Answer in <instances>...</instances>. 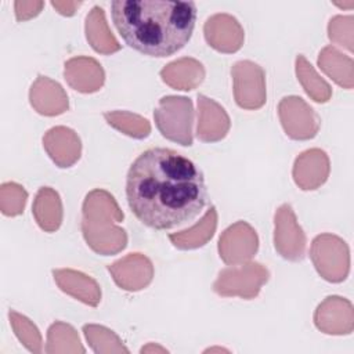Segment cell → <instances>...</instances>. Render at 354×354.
I'll return each mask as SVG.
<instances>
[{
  "mask_svg": "<svg viewBox=\"0 0 354 354\" xmlns=\"http://www.w3.org/2000/svg\"><path fill=\"white\" fill-rule=\"evenodd\" d=\"M126 199L144 225L166 231L194 220L206 205L207 189L202 170L191 159L153 147L130 165Z\"/></svg>",
  "mask_w": 354,
  "mask_h": 354,
  "instance_id": "1",
  "label": "cell"
},
{
  "mask_svg": "<svg viewBox=\"0 0 354 354\" xmlns=\"http://www.w3.org/2000/svg\"><path fill=\"white\" fill-rule=\"evenodd\" d=\"M112 22L123 41L148 57H169L191 39L196 4L181 0H115Z\"/></svg>",
  "mask_w": 354,
  "mask_h": 354,
  "instance_id": "2",
  "label": "cell"
},
{
  "mask_svg": "<svg viewBox=\"0 0 354 354\" xmlns=\"http://www.w3.org/2000/svg\"><path fill=\"white\" fill-rule=\"evenodd\" d=\"M123 220L115 198L105 189H93L83 202L82 231L87 245L102 256L115 254L126 248V231L115 223Z\"/></svg>",
  "mask_w": 354,
  "mask_h": 354,
  "instance_id": "3",
  "label": "cell"
},
{
  "mask_svg": "<svg viewBox=\"0 0 354 354\" xmlns=\"http://www.w3.org/2000/svg\"><path fill=\"white\" fill-rule=\"evenodd\" d=\"M156 127L160 134L180 145H192V101L187 97L166 95L159 100L153 111Z\"/></svg>",
  "mask_w": 354,
  "mask_h": 354,
  "instance_id": "4",
  "label": "cell"
},
{
  "mask_svg": "<svg viewBox=\"0 0 354 354\" xmlns=\"http://www.w3.org/2000/svg\"><path fill=\"white\" fill-rule=\"evenodd\" d=\"M268 270L260 263H242L218 272L213 290L220 296H241L253 299L268 281Z\"/></svg>",
  "mask_w": 354,
  "mask_h": 354,
  "instance_id": "5",
  "label": "cell"
},
{
  "mask_svg": "<svg viewBox=\"0 0 354 354\" xmlns=\"http://www.w3.org/2000/svg\"><path fill=\"white\" fill-rule=\"evenodd\" d=\"M311 259L319 275L329 282H342L348 272V248L330 234L318 235L311 245Z\"/></svg>",
  "mask_w": 354,
  "mask_h": 354,
  "instance_id": "6",
  "label": "cell"
},
{
  "mask_svg": "<svg viewBox=\"0 0 354 354\" xmlns=\"http://www.w3.org/2000/svg\"><path fill=\"white\" fill-rule=\"evenodd\" d=\"M234 97L243 109H259L266 102V73L252 61H238L231 69Z\"/></svg>",
  "mask_w": 354,
  "mask_h": 354,
  "instance_id": "7",
  "label": "cell"
},
{
  "mask_svg": "<svg viewBox=\"0 0 354 354\" xmlns=\"http://www.w3.org/2000/svg\"><path fill=\"white\" fill-rule=\"evenodd\" d=\"M278 113L282 127L293 140H308L317 136L319 118L315 111L300 97L289 95L281 100Z\"/></svg>",
  "mask_w": 354,
  "mask_h": 354,
  "instance_id": "8",
  "label": "cell"
},
{
  "mask_svg": "<svg viewBox=\"0 0 354 354\" xmlns=\"http://www.w3.org/2000/svg\"><path fill=\"white\" fill-rule=\"evenodd\" d=\"M257 249V234L246 221H236L230 225L218 239V254L230 266L249 261Z\"/></svg>",
  "mask_w": 354,
  "mask_h": 354,
  "instance_id": "9",
  "label": "cell"
},
{
  "mask_svg": "<svg viewBox=\"0 0 354 354\" xmlns=\"http://www.w3.org/2000/svg\"><path fill=\"white\" fill-rule=\"evenodd\" d=\"M274 245L277 252L292 261L301 260L306 252V235L297 224L290 205H282L275 213Z\"/></svg>",
  "mask_w": 354,
  "mask_h": 354,
  "instance_id": "10",
  "label": "cell"
},
{
  "mask_svg": "<svg viewBox=\"0 0 354 354\" xmlns=\"http://www.w3.org/2000/svg\"><path fill=\"white\" fill-rule=\"evenodd\" d=\"M106 268L116 285L130 292L144 289L149 285L153 277L151 260L141 253H130L126 257L109 264Z\"/></svg>",
  "mask_w": 354,
  "mask_h": 354,
  "instance_id": "11",
  "label": "cell"
},
{
  "mask_svg": "<svg viewBox=\"0 0 354 354\" xmlns=\"http://www.w3.org/2000/svg\"><path fill=\"white\" fill-rule=\"evenodd\" d=\"M203 32L207 44L220 53L238 51L245 39L241 24L230 14H214L209 17L205 22Z\"/></svg>",
  "mask_w": 354,
  "mask_h": 354,
  "instance_id": "12",
  "label": "cell"
},
{
  "mask_svg": "<svg viewBox=\"0 0 354 354\" xmlns=\"http://www.w3.org/2000/svg\"><path fill=\"white\" fill-rule=\"evenodd\" d=\"M43 147L58 167H71L80 158L82 142L77 134L65 126L50 129L43 137Z\"/></svg>",
  "mask_w": 354,
  "mask_h": 354,
  "instance_id": "13",
  "label": "cell"
},
{
  "mask_svg": "<svg viewBox=\"0 0 354 354\" xmlns=\"http://www.w3.org/2000/svg\"><path fill=\"white\" fill-rule=\"evenodd\" d=\"M230 118L225 109L214 100L198 95V129L196 136L203 142H214L224 138L230 130Z\"/></svg>",
  "mask_w": 354,
  "mask_h": 354,
  "instance_id": "14",
  "label": "cell"
},
{
  "mask_svg": "<svg viewBox=\"0 0 354 354\" xmlns=\"http://www.w3.org/2000/svg\"><path fill=\"white\" fill-rule=\"evenodd\" d=\"M329 176V159L318 148L300 153L293 166V180L304 191L317 189Z\"/></svg>",
  "mask_w": 354,
  "mask_h": 354,
  "instance_id": "15",
  "label": "cell"
},
{
  "mask_svg": "<svg viewBox=\"0 0 354 354\" xmlns=\"http://www.w3.org/2000/svg\"><path fill=\"white\" fill-rule=\"evenodd\" d=\"M64 76L68 84L80 93H94L105 80L102 66L90 57H75L66 61Z\"/></svg>",
  "mask_w": 354,
  "mask_h": 354,
  "instance_id": "16",
  "label": "cell"
},
{
  "mask_svg": "<svg viewBox=\"0 0 354 354\" xmlns=\"http://www.w3.org/2000/svg\"><path fill=\"white\" fill-rule=\"evenodd\" d=\"M30 105L40 115L54 116L64 113L68 106V95L59 83L47 76H39L29 91Z\"/></svg>",
  "mask_w": 354,
  "mask_h": 354,
  "instance_id": "17",
  "label": "cell"
},
{
  "mask_svg": "<svg viewBox=\"0 0 354 354\" xmlns=\"http://www.w3.org/2000/svg\"><path fill=\"white\" fill-rule=\"evenodd\" d=\"M53 275L62 292L91 307H95L100 303L101 289L91 277L69 268L53 270Z\"/></svg>",
  "mask_w": 354,
  "mask_h": 354,
  "instance_id": "18",
  "label": "cell"
},
{
  "mask_svg": "<svg viewBox=\"0 0 354 354\" xmlns=\"http://www.w3.org/2000/svg\"><path fill=\"white\" fill-rule=\"evenodd\" d=\"M162 80L176 90H192L205 77L203 65L195 58H180L160 71Z\"/></svg>",
  "mask_w": 354,
  "mask_h": 354,
  "instance_id": "19",
  "label": "cell"
},
{
  "mask_svg": "<svg viewBox=\"0 0 354 354\" xmlns=\"http://www.w3.org/2000/svg\"><path fill=\"white\" fill-rule=\"evenodd\" d=\"M32 212L41 230L57 231L62 223V203L58 192L50 187H41L33 201Z\"/></svg>",
  "mask_w": 354,
  "mask_h": 354,
  "instance_id": "20",
  "label": "cell"
},
{
  "mask_svg": "<svg viewBox=\"0 0 354 354\" xmlns=\"http://www.w3.org/2000/svg\"><path fill=\"white\" fill-rule=\"evenodd\" d=\"M216 227H217V212L214 206H210L199 223H196L194 227L188 230L170 234L169 239L177 249H183V250L196 249L203 246L209 239H212V236L214 235Z\"/></svg>",
  "mask_w": 354,
  "mask_h": 354,
  "instance_id": "21",
  "label": "cell"
},
{
  "mask_svg": "<svg viewBox=\"0 0 354 354\" xmlns=\"http://www.w3.org/2000/svg\"><path fill=\"white\" fill-rule=\"evenodd\" d=\"M86 37L97 53L112 54L120 50V44L108 28L104 10L100 6H94L86 17Z\"/></svg>",
  "mask_w": 354,
  "mask_h": 354,
  "instance_id": "22",
  "label": "cell"
},
{
  "mask_svg": "<svg viewBox=\"0 0 354 354\" xmlns=\"http://www.w3.org/2000/svg\"><path fill=\"white\" fill-rule=\"evenodd\" d=\"M319 68L337 84L346 88L353 87V59L335 47H325L318 57Z\"/></svg>",
  "mask_w": 354,
  "mask_h": 354,
  "instance_id": "23",
  "label": "cell"
},
{
  "mask_svg": "<svg viewBox=\"0 0 354 354\" xmlns=\"http://www.w3.org/2000/svg\"><path fill=\"white\" fill-rule=\"evenodd\" d=\"M296 75L306 93L315 102H326L330 98L332 90L329 84L321 79V76H318L313 65L301 54L296 57Z\"/></svg>",
  "mask_w": 354,
  "mask_h": 354,
  "instance_id": "24",
  "label": "cell"
},
{
  "mask_svg": "<svg viewBox=\"0 0 354 354\" xmlns=\"http://www.w3.org/2000/svg\"><path fill=\"white\" fill-rule=\"evenodd\" d=\"M344 317H353L351 315V304L346 299H342L339 296H329L325 299L324 303H321L315 311L314 319L318 329H324V326L332 319H337V324L340 325L343 333L351 332V321H344Z\"/></svg>",
  "mask_w": 354,
  "mask_h": 354,
  "instance_id": "25",
  "label": "cell"
},
{
  "mask_svg": "<svg viewBox=\"0 0 354 354\" xmlns=\"http://www.w3.org/2000/svg\"><path fill=\"white\" fill-rule=\"evenodd\" d=\"M104 118L109 126L133 138H145L151 133L149 122L136 113L126 111H112L105 112Z\"/></svg>",
  "mask_w": 354,
  "mask_h": 354,
  "instance_id": "26",
  "label": "cell"
},
{
  "mask_svg": "<svg viewBox=\"0 0 354 354\" xmlns=\"http://www.w3.org/2000/svg\"><path fill=\"white\" fill-rule=\"evenodd\" d=\"M8 317H10V324L12 326V329L15 330V335L24 343V346L29 351L40 353L41 351V337H40L37 328L30 322V319L18 314L14 310H10Z\"/></svg>",
  "mask_w": 354,
  "mask_h": 354,
  "instance_id": "27",
  "label": "cell"
},
{
  "mask_svg": "<svg viewBox=\"0 0 354 354\" xmlns=\"http://www.w3.org/2000/svg\"><path fill=\"white\" fill-rule=\"evenodd\" d=\"M28 194L17 183H4L0 188V206L6 216H18L24 212Z\"/></svg>",
  "mask_w": 354,
  "mask_h": 354,
  "instance_id": "28",
  "label": "cell"
},
{
  "mask_svg": "<svg viewBox=\"0 0 354 354\" xmlns=\"http://www.w3.org/2000/svg\"><path fill=\"white\" fill-rule=\"evenodd\" d=\"M329 39L339 46L353 50V17L337 15L330 19L328 26Z\"/></svg>",
  "mask_w": 354,
  "mask_h": 354,
  "instance_id": "29",
  "label": "cell"
},
{
  "mask_svg": "<svg viewBox=\"0 0 354 354\" xmlns=\"http://www.w3.org/2000/svg\"><path fill=\"white\" fill-rule=\"evenodd\" d=\"M43 7V1H15L14 8L17 21H26L36 17Z\"/></svg>",
  "mask_w": 354,
  "mask_h": 354,
  "instance_id": "30",
  "label": "cell"
},
{
  "mask_svg": "<svg viewBox=\"0 0 354 354\" xmlns=\"http://www.w3.org/2000/svg\"><path fill=\"white\" fill-rule=\"evenodd\" d=\"M51 6L65 17H71L75 14L76 8L82 6V1H51Z\"/></svg>",
  "mask_w": 354,
  "mask_h": 354,
  "instance_id": "31",
  "label": "cell"
},
{
  "mask_svg": "<svg viewBox=\"0 0 354 354\" xmlns=\"http://www.w3.org/2000/svg\"><path fill=\"white\" fill-rule=\"evenodd\" d=\"M153 350H160V351H166V348H162V347H153V346H148V347H142L141 348V353H145V351H153Z\"/></svg>",
  "mask_w": 354,
  "mask_h": 354,
  "instance_id": "32",
  "label": "cell"
},
{
  "mask_svg": "<svg viewBox=\"0 0 354 354\" xmlns=\"http://www.w3.org/2000/svg\"><path fill=\"white\" fill-rule=\"evenodd\" d=\"M335 4H336L337 7H348V8L354 6V3H353V1H348V3H346V4H340V3H335Z\"/></svg>",
  "mask_w": 354,
  "mask_h": 354,
  "instance_id": "33",
  "label": "cell"
}]
</instances>
